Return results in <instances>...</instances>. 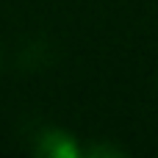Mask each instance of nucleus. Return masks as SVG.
<instances>
[{"instance_id":"1","label":"nucleus","mask_w":158,"mask_h":158,"mask_svg":"<svg viewBox=\"0 0 158 158\" xmlns=\"http://www.w3.org/2000/svg\"><path fill=\"white\" fill-rule=\"evenodd\" d=\"M36 153H39V156H50V158H75L78 156V147H75V142L69 139V133L47 131V133L39 136Z\"/></svg>"}]
</instances>
